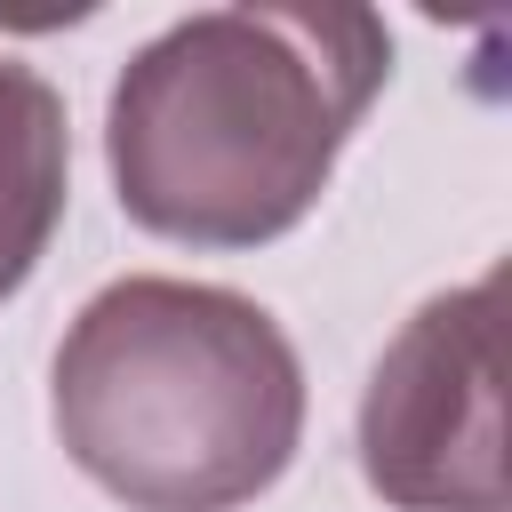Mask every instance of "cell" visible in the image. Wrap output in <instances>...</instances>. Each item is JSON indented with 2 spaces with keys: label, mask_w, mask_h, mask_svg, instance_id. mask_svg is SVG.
I'll return each instance as SVG.
<instances>
[{
  "label": "cell",
  "mask_w": 512,
  "mask_h": 512,
  "mask_svg": "<svg viewBox=\"0 0 512 512\" xmlns=\"http://www.w3.org/2000/svg\"><path fill=\"white\" fill-rule=\"evenodd\" d=\"M56 440L128 512H240L304 440L280 320L208 280H112L56 344Z\"/></svg>",
  "instance_id": "2"
},
{
  "label": "cell",
  "mask_w": 512,
  "mask_h": 512,
  "mask_svg": "<svg viewBox=\"0 0 512 512\" xmlns=\"http://www.w3.org/2000/svg\"><path fill=\"white\" fill-rule=\"evenodd\" d=\"M64 168V96L32 64L0 56V304L32 280V264L56 240Z\"/></svg>",
  "instance_id": "4"
},
{
  "label": "cell",
  "mask_w": 512,
  "mask_h": 512,
  "mask_svg": "<svg viewBox=\"0 0 512 512\" xmlns=\"http://www.w3.org/2000/svg\"><path fill=\"white\" fill-rule=\"evenodd\" d=\"M504 272L432 296L360 392V472L400 512H504Z\"/></svg>",
  "instance_id": "3"
},
{
  "label": "cell",
  "mask_w": 512,
  "mask_h": 512,
  "mask_svg": "<svg viewBox=\"0 0 512 512\" xmlns=\"http://www.w3.org/2000/svg\"><path fill=\"white\" fill-rule=\"evenodd\" d=\"M392 72L368 8H208L144 40L104 112L120 208L192 248H256L312 216Z\"/></svg>",
  "instance_id": "1"
}]
</instances>
